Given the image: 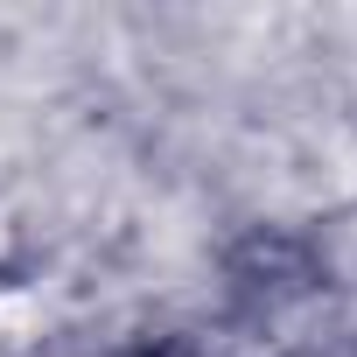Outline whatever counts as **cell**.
<instances>
[{
	"instance_id": "6da1fadb",
	"label": "cell",
	"mask_w": 357,
	"mask_h": 357,
	"mask_svg": "<svg viewBox=\"0 0 357 357\" xmlns=\"http://www.w3.org/2000/svg\"><path fill=\"white\" fill-rule=\"evenodd\" d=\"M140 357H190L183 343H154V350H140Z\"/></svg>"
}]
</instances>
